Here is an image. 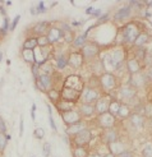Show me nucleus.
<instances>
[{"label":"nucleus","mask_w":152,"mask_h":157,"mask_svg":"<svg viewBox=\"0 0 152 157\" xmlns=\"http://www.w3.org/2000/svg\"><path fill=\"white\" fill-rule=\"evenodd\" d=\"M100 82H101L102 87L105 88V90H111V88L115 87V78H114L113 74H110V73H105V74H103L101 77Z\"/></svg>","instance_id":"nucleus-10"},{"label":"nucleus","mask_w":152,"mask_h":157,"mask_svg":"<svg viewBox=\"0 0 152 157\" xmlns=\"http://www.w3.org/2000/svg\"><path fill=\"white\" fill-rule=\"evenodd\" d=\"M118 157H133V155H132V152H129V151H123L122 153L118 155Z\"/></svg>","instance_id":"nucleus-39"},{"label":"nucleus","mask_w":152,"mask_h":157,"mask_svg":"<svg viewBox=\"0 0 152 157\" xmlns=\"http://www.w3.org/2000/svg\"><path fill=\"white\" fill-rule=\"evenodd\" d=\"M58 107L61 110V113L70 111V110H73V102H69V101H63V102L58 104Z\"/></svg>","instance_id":"nucleus-24"},{"label":"nucleus","mask_w":152,"mask_h":157,"mask_svg":"<svg viewBox=\"0 0 152 157\" xmlns=\"http://www.w3.org/2000/svg\"><path fill=\"white\" fill-rule=\"evenodd\" d=\"M5 132H6V127H5V124H4L2 120H0V133H3V134H4Z\"/></svg>","instance_id":"nucleus-40"},{"label":"nucleus","mask_w":152,"mask_h":157,"mask_svg":"<svg viewBox=\"0 0 152 157\" xmlns=\"http://www.w3.org/2000/svg\"><path fill=\"white\" fill-rule=\"evenodd\" d=\"M8 27H9V19H8V17H5V19H4V25H3V35H5L6 33V31H8Z\"/></svg>","instance_id":"nucleus-37"},{"label":"nucleus","mask_w":152,"mask_h":157,"mask_svg":"<svg viewBox=\"0 0 152 157\" xmlns=\"http://www.w3.org/2000/svg\"><path fill=\"white\" fill-rule=\"evenodd\" d=\"M78 113H79V115H83V116H92L96 113V110H95V106L92 104H84L83 102L81 106H79Z\"/></svg>","instance_id":"nucleus-14"},{"label":"nucleus","mask_w":152,"mask_h":157,"mask_svg":"<svg viewBox=\"0 0 152 157\" xmlns=\"http://www.w3.org/2000/svg\"><path fill=\"white\" fill-rule=\"evenodd\" d=\"M82 97H83L84 104H93L100 98V93L96 88L87 87V88H84V91L82 93Z\"/></svg>","instance_id":"nucleus-4"},{"label":"nucleus","mask_w":152,"mask_h":157,"mask_svg":"<svg viewBox=\"0 0 152 157\" xmlns=\"http://www.w3.org/2000/svg\"><path fill=\"white\" fill-rule=\"evenodd\" d=\"M49 110H50V107H49ZM49 120H50V125H51V128H53L54 130H57V125H55V121H54V119H53V115H51V110H50V115H49Z\"/></svg>","instance_id":"nucleus-38"},{"label":"nucleus","mask_w":152,"mask_h":157,"mask_svg":"<svg viewBox=\"0 0 152 157\" xmlns=\"http://www.w3.org/2000/svg\"><path fill=\"white\" fill-rule=\"evenodd\" d=\"M91 157H101V156H100V155H97V153H96V155H92Z\"/></svg>","instance_id":"nucleus-48"},{"label":"nucleus","mask_w":152,"mask_h":157,"mask_svg":"<svg viewBox=\"0 0 152 157\" xmlns=\"http://www.w3.org/2000/svg\"><path fill=\"white\" fill-rule=\"evenodd\" d=\"M47 96L50 97L51 101H57L59 98V92L55 91V90H51V91H49V93H47Z\"/></svg>","instance_id":"nucleus-35"},{"label":"nucleus","mask_w":152,"mask_h":157,"mask_svg":"<svg viewBox=\"0 0 152 157\" xmlns=\"http://www.w3.org/2000/svg\"><path fill=\"white\" fill-rule=\"evenodd\" d=\"M61 116H63L64 123H65L68 127H69V125H73V124H76V123L81 121V115H79L78 111H74V110H70V111L63 113Z\"/></svg>","instance_id":"nucleus-5"},{"label":"nucleus","mask_w":152,"mask_h":157,"mask_svg":"<svg viewBox=\"0 0 152 157\" xmlns=\"http://www.w3.org/2000/svg\"><path fill=\"white\" fill-rule=\"evenodd\" d=\"M91 138H92L91 132L86 128L74 136V144H76V147H86L91 142Z\"/></svg>","instance_id":"nucleus-3"},{"label":"nucleus","mask_w":152,"mask_h":157,"mask_svg":"<svg viewBox=\"0 0 152 157\" xmlns=\"http://www.w3.org/2000/svg\"><path fill=\"white\" fill-rule=\"evenodd\" d=\"M92 10H93V8H92V6H90V8H87L86 13H87V14H92Z\"/></svg>","instance_id":"nucleus-45"},{"label":"nucleus","mask_w":152,"mask_h":157,"mask_svg":"<svg viewBox=\"0 0 152 157\" xmlns=\"http://www.w3.org/2000/svg\"><path fill=\"white\" fill-rule=\"evenodd\" d=\"M82 61H83V56H82L81 52H72V54H69V56H68V64H70L72 67L78 68L79 65H81Z\"/></svg>","instance_id":"nucleus-12"},{"label":"nucleus","mask_w":152,"mask_h":157,"mask_svg":"<svg viewBox=\"0 0 152 157\" xmlns=\"http://www.w3.org/2000/svg\"><path fill=\"white\" fill-rule=\"evenodd\" d=\"M97 54H99V48L96 44H86L82 48V56L83 58L91 59V58H95Z\"/></svg>","instance_id":"nucleus-6"},{"label":"nucleus","mask_w":152,"mask_h":157,"mask_svg":"<svg viewBox=\"0 0 152 157\" xmlns=\"http://www.w3.org/2000/svg\"><path fill=\"white\" fill-rule=\"evenodd\" d=\"M131 6H123V8H120L115 14H114V18L116 19V21H124V19H127L128 17L131 15Z\"/></svg>","instance_id":"nucleus-16"},{"label":"nucleus","mask_w":152,"mask_h":157,"mask_svg":"<svg viewBox=\"0 0 152 157\" xmlns=\"http://www.w3.org/2000/svg\"><path fill=\"white\" fill-rule=\"evenodd\" d=\"M49 26H50L49 22H45V21L38 22L37 25L35 26L33 31H35V32H36L38 36H45L46 32H47V29H49Z\"/></svg>","instance_id":"nucleus-17"},{"label":"nucleus","mask_w":152,"mask_h":157,"mask_svg":"<svg viewBox=\"0 0 152 157\" xmlns=\"http://www.w3.org/2000/svg\"><path fill=\"white\" fill-rule=\"evenodd\" d=\"M92 14H93V17H100V15L102 14V10L101 9H95L92 12Z\"/></svg>","instance_id":"nucleus-41"},{"label":"nucleus","mask_w":152,"mask_h":157,"mask_svg":"<svg viewBox=\"0 0 152 157\" xmlns=\"http://www.w3.org/2000/svg\"><path fill=\"white\" fill-rule=\"evenodd\" d=\"M119 106H120V102H118V101H111V102H110V106H109V113H110V114H113L114 116H116V115H118Z\"/></svg>","instance_id":"nucleus-28"},{"label":"nucleus","mask_w":152,"mask_h":157,"mask_svg":"<svg viewBox=\"0 0 152 157\" xmlns=\"http://www.w3.org/2000/svg\"><path fill=\"white\" fill-rule=\"evenodd\" d=\"M102 139H103V142L105 143L111 144V143L116 142L118 133L115 130H113V129H105V132H103V134H102Z\"/></svg>","instance_id":"nucleus-13"},{"label":"nucleus","mask_w":152,"mask_h":157,"mask_svg":"<svg viewBox=\"0 0 152 157\" xmlns=\"http://www.w3.org/2000/svg\"><path fill=\"white\" fill-rule=\"evenodd\" d=\"M146 42H148V35L147 33H139V36L137 37V40L134 41V44L137 46H142Z\"/></svg>","instance_id":"nucleus-27"},{"label":"nucleus","mask_w":152,"mask_h":157,"mask_svg":"<svg viewBox=\"0 0 152 157\" xmlns=\"http://www.w3.org/2000/svg\"><path fill=\"white\" fill-rule=\"evenodd\" d=\"M23 58L27 63H33L35 61V52L33 50H23Z\"/></svg>","instance_id":"nucleus-26"},{"label":"nucleus","mask_w":152,"mask_h":157,"mask_svg":"<svg viewBox=\"0 0 152 157\" xmlns=\"http://www.w3.org/2000/svg\"><path fill=\"white\" fill-rule=\"evenodd\" d=\"M19 19H21V15L18 14V15H15V18L13 19V22H12V26H10V31H14L15 29V27H17V25H18V22H19Z\"/></svg>","instance_id":"nucleus-36"},{"label":"nucleus","mask_w":152,"mask_h":157,"mask_svg":"<svg viewBox=\"0 0 152 157\" xmlns=\"http://www.w3.org/2000/svg\"><path fill=\"white\" fill-rule=\"evenodd\" d=\"M67 64H68V59L64 55H60V56L57 58V67L59 69H64L67 67Z\"/></svg>","instance_id":"nucleus-29"},{"label":"nucleus","mask_w":152,"mask_h":157,"mask_svg":"<svg viewBox=\"0 0 152 157\" xmlns=\"http://www.w3.org/2000/svg\"><path fill=\"white\" fill-rule=\"evenodd\" d=\"M146 78H148V79H152V67L147 70V73H146Z\"/></svg>","instance_id":"nucleus-43"},{"label":"nucleus","mask_w":152,"mask_h":157,"mask_svg":"<svg viewBox=\"0 0 152 157\" xmlns=\"http://www.w3.org/2000/svg\"><path fill=\"white\" fill-rule=\"evenodd\" d=\"M42 153H44L45 157H49V156L51 155V146H50V143H45V144H44V147H42Z\"/></svg>","instance_id":"nucleus-34"},{"label":"nucleus","mask_w":152,"mask_h":157,"mask_svg":"<svg viewBox=\"0 0 152 157\" xmlns=\"http://www.w3.org/2000/svg\"><path fill=\"white\" fill-rule=\"evenodd\" d=\"M47 45H49V40H47L46 35L37 37V46H38V48H46Z\"/></svg>","instance_id":"nucleus-30"},{"label":"nucleus","mask_w":152,"mask_h":157,"mask_svg":"<svg viewBox=\"0 0 152 157\" xmlns=\"http://www.w3.org/2000/svg\"><path fill=\"white\" fill-rule=\"evenodd\" d=\"M139 36V29L135 23H128L123 29V38L125 42H134Z\"/></svg>","instance_id":"nucleus-1"},{"label":"nucleus","mask_w":152,"mask_h":157,"mask_svg":"<svg viewBox=\"0 0 152 157\" xmlns=\"http://www.w3.org/2000/svg\"><path fill=\"white\" fill-rule=\"evenodd\" d=\"M127 68H128V72H129L131 74H137L139 72V61L137 59L128 60Z\"/></svg>","instance_id":"nucleus-18"},{"label":"nucleus","mask_w":152,"mask_h":157,"mask_svg":"<svg viewBox=\"0 0 152 157\" xmlns=\"http://www.w3.org/2000/svg\"><path fill=\"white\" fill-rule=\"evenodd\" d=\"M61 36V29L60 28H50L49 31H47V40H49V44H54V42H57L59 38Z\"/></svg>","instance_id":"nucleus-15"},{"label":"nucleus","mask_w":152,"mask_h":157,"mask_svg":"<svg viewBox=\"0 0 152 157\" xmlns=\"http://www.w3.org/2000/svg\"><path fill=\"white\" fill-rule=\"evenodd\" d=\"M110 102H111V101H109L106 97H101V98H99L97 101H96V104L93 105V106H95V110H96V113L100 115V114H103V113L109 111Z\"/></svg>","instance_id":"nucleus-8"},{"label":"nucleus","mask_w":152,"mask_h":157,"mask_svg":"<svg viewBox=\"0 0 152 157\" xmlns=\"http://www.w3.org/2000/svg\"><path fill=\"white\" fill-rule=\"evenodd\" d=\"M109 18V14H105L103 17H101V19H100V22H102V21H105V19H107Z\"/></svg>","instance_id":"nucleus-47"},{"label":"nucleus","mask_w":152,"mask_h":157,"mask_svg":"<svg viewBox=\"0 0 152 157\" xmlns=\"http://www.w3.org/2000/svg\"><path fill=\"white\" fill-rule=\"evenodd\" d=\"M53 84V79L49 74H40L37 78V87L42 91H46L51 87Z\"/></svg>","instance_id":"nucleus-7"},{"label":"nucleus","mask_w":152,"mask_h":157,"mask_svg":"<svg viewBox=\"0 0 152 157\" xmlns=\"http://www.w3.org/2000/svg\"><path fill=\"white\" fill-rule=\"evenodd\" d=\"M115 119L116 116H114L113 114H110L109 111L103 113V114H100L97 116V121H99V125L105 129H111L115 125Z\"/></svg>","instance_id":"nucleus-2"},{"label":"nucleus","mask_w":152,"mask_h":157,"mask_svg":"<svg viewBox=\"0 0 152 157\" xmlns=\"http://www.w3.org/2000/svg\"><path fill=\"white\" fill-rule=\"evenodd\" d=\"M120 93H122V96H123L124 98H128V100H131L132 97H134V90L131 88V87H124V88H122Z\"/></svg>","instance_id":"nucleus-25"},{"label":"nucleus","mask_w":152,"mask_h":157,"mask_svg":"<svg viewBox=\"0 0 152 157\" xmlns=\"http://www.w3.org/2000/svg\"><path fill=\"white\" fill-rule=\"evenodd\" d=\"M103 157H116L115 155H113L111 152H109V153H106V155H103Z\"/></svg>","instance_id":"nucleus-46"},{"label":"nucleus","mask_w":152,"mask_h":157,"mask_svg":"<svg viewBox=\"0 0 152 157\" xmlns=\"http://www.w3.org/2000/svg\"><path fill=\"white\" fill-rule=\"evenodd\" d=\"M8 138L3 134V133H0V151H4L5 147H6V143H8Z\"/></svg>","instance_id":"nucleus-33"},{"label":"nucleus","mask_w":152,"mask_h":157,"mask_svg":"<svg viewBox=\"0 0 152 157\" xmlns=\"http://www.w3.org/2000/svg\"><path fill=\"white\" fill-rule=\"evenodd\" d=\"M35 110H36V105H32V109H31V117H32V120H35Z\"/></svg>","instance_id":"nucleus-42"},{"label":"nucleus","mask_w":152,"mask_h":157,"mask_svg":"<svg viewBox=\"0 0 152 157\" xmlns=\"http://www.w3.org/2000/svg\"><path fill=\"white\" fill-rule=\"evenodd\" d=\"M19 136H23V119L21 117V125H19Z\"/></svg>","instance_id":"nucleus-44"},{"label":"nucleus","mask_w":152,"mask_h":157,"mask_svg":"<svg viewBox=\"0 0 152 157\" xmlns=\"http://www.w3.org/2000/svg\"><path fill=\"white\" fill-rule=\"evenodd\" d=\"M37 46V37H31L23 44V50H35Z\"/></svg>","instance_id":"nucleus-20"},{"label":"nucleus","mask_w":152,"mask_h":157,"mask_svg":"<svg viewBox=\"0 0 152 157\" xmlns=\"http://www.w3.org/2000/svg\"><path fill=\"white\" fill-rule=\"evenodd\" d=\"M86 38H87V32L84 35H81L76 37L73 40V45L76 46V48H83V46L86 45Z\"/></svg>","instance_id":"nucleus-22"},{"label":"nucleus","mask_w":152,"mask_h":157,"mask_svg":"<svg viewBox=\"0 0 152 157\" xmlns=\"http://www.w3.org/2000/svg\"><path fill=\"white\" fill-rule=\"evenodd\" d=\"M129 119H131V123L134 125V127H142L143 125V117L141 114L138 113H135V114H132L129 116Z\"/></svg>","instance_id":"nucleus-21"},{"label":"nucleus","mask_w":152,"mask_h":157,"mask_svg":"<svg viewBox=\"0 0 152 157\" xmlns=\"http://www.w3.org/2000/svg\"><path fill=\"white\" fill-rule=\"evenodd\" d=\"M119 117H122V119H124V117H129L131 116V110L129 107H128L127 104H122L120 102V106H119V110H118V115Z\"/></svg>","instance_id":"nucleus-19"},{"label":"nucleus","mask_w":152,"mask_h":157,"mask_svg":"<svg viewBox=\"0 0 152 157\" xmlns=\"http://www.w3.org/2000/svg\"><path fill=\"white\" fill-rule=\"evenodd\" d=\"M148 5H151V6H152V3H148Z\"/></svg>","instance_id":"nucleus-50"},{"label":"nucleus","mask_w":152,"mask_h":157,"mask_svg":"<svg viewBox=\"0 0 152 157\" xmlns=\"http://www.w3.org/2000/svg\"><path fill=\"white\" fill-rule=\"evenodd\" d=\"M83 129H86V125H84V123H82V121H79V123H76V124H73V125H69V127L65 129V134H68V136H76V134H78L79 132H82Z\"/></svg>","instance_id":"nucleus-11"},{"label":"nucleus","mask_w":152,"mask_h":157,"mask_svg":"<svg viewBox=\"0 0 152 157\" xmlns=\"http://www.w3.org/2000/svg\"><path fill=\"white\" fill-rule=\"evenodd\" d=\"M63 98L65 101H69V102H76L79 97V91L77 90H73V88H69V87H65L61 93Z\"/></svg>","instance_id":"nucleus-9"},{"label":"nucleus","mask_w":152,"mask_h":157,"mask_svg":"<svg viewBox=\"0 0 152 157\" xmlns=\"http://www.w3.org/2000/svg\"><path fill=\"white\" fill-rule=\"evenodd\" d=\"M74 157H88V151L86 147H76L73 151Z\"/></svg>","instance_id":"nucleus-23"},{"label":"nucleus","mask_w":152,"mask_h":157,"mask_svg":"<svg viewBox=\"0 0 152 157\" xmlns=\"http://www.w3.org/2000/svg\"><path fill=\"white\" fill-rule=\"evenodd\" d=\"M2 35H3V31H2V29H0V37H2Z\"/></svg>","instance_id":"nucleus-49"},{"label":"nucleus","mask_w":152,"mask_h":157,"mask_svg":"<svg viewBox=\"0 0 152 157\" xmlns=\"http://www.w3.org/2000/svg\"><path fill=\"white\" fill-rule=\"evenodd\" d=\"M33 136L36 139H42L45 137V130L42 128H36L33 132Z\"/></svg>","instance_id":"nucleus-32"},{"label":"nucleus","mask_w":152,"mask_h":157,"mask_svg":"<svg viewBox=\"0 0 152 157\" xmlns=\"http://www.w3.org/2000/svg\"><path fill=\"white\" fill-rule=\"evenodd\" d=\"M143 157H152V143L146 144V147L143 148Z\"/></svg>","instance_id":"nucleus-31"}]
</instances>
